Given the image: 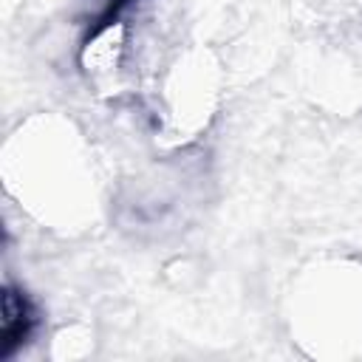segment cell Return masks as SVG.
I'll use <instances>...</instances> for the list:
<instances>
[{
  "mask_svg": "<svg viewBox=\"0 0 362 362\" xmlns=\"http://www.w3.org/2000/svg\"><path fill=\"white\" fill-rule=\"evenodd\" d=\"M8 192L48 226H79L96 204L93 170L82 139L62 119H37L6 144Z\"/></svg>",
  "mask_w": 362,
  "mask_h": 362,
  "instance_id": "1",
  "label": "cell"
},
{
  "mask_svg": "<svg viewBox=\"0 0 362 362\" xmlns=\"http://www.w3.org/2000/svg\"><path fill=\"white\" fill-rule=\"evenodd\" d=\"M156 130L173 144L201 136L221 102V65L204 42L161 51L147 74Z\"/></svg>",
  "mask_w": 362,
  "mask_h": 362,
  "instance_id": "2",
  "label": "cell"
},
{
  "mask_svg": "<svg viewBox=\"0 0 362 362\" xmlns=\"http://www.w3.org/2000/svg\"><path fill=\"white\" fill-rule=\"evenodd\" d=\"M79 68L99 96H122L141 85L136 25L124 17L105 20L79 51Z\"/></svg>",
  "mask_w": 362,
  "mask_h": 362,
  "instance_id": "3",
  "label": "cell"
},
{
  "mask_svg": "<svg viewBox=\"0 0 362 362\" xmlns=\"http://www.w3.org/2000/svg\"><path fill=\"white\" fill-rule=\"evenodd\" d=\"M328 294L331 297L317 300V308L322 314L320 328H325L331 339L342 337L345 342H354L351 337L362 331V291L345 294L337 288V283H328Z\"/></svg>",
  "mask_w": 362,
  "mask_h": 362,
  "instance_id": "4",
  "label": "cell"
}]
</instances>
